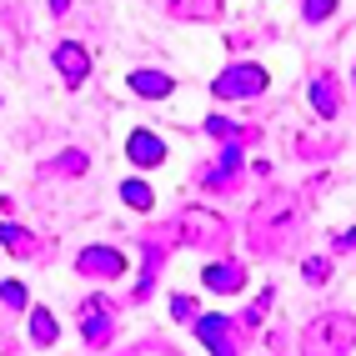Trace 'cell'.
Here are the masks:
<instances>
[{"label": "cell", "instance_id": "6da1fadb", "mask_svg": "<svg viewBox=\"0 0 356 356\" xmlns=\"http://www.w3.org/2000/svg\"><path fill=\"white\" fill-rule=\"evenodd\" d=\"M81 271H90V276H121L126 271V256L111 251V246H86L81 251Z\"/></svg>", "mask_w": 356, "mask_h": 356}, {"label": "cell", "instance_id": "7a4b0ae2", "mask_svg": "<svg viewBox=\"0 0 356 356\" xmlns=\"http://www.w3.org/2000/svg\"><path fill=\"white\" fill-rule=\"evenodd\" d=\"M256 90H266V76H261V70H226L216 81V96H256Z\"/></svg>", "mask_w": 356, "mask_h": 356}, {"label": "cell", "instance_id": "3957f363", "mask_svg": "<svg viewBox=\"0 0 356 356\" xmlns=\"http://www.w3.org/2000/svg\"><path fill=\"white\" fill-rule=\"evenodd\" d=\"M126 156L136 161V165H156L161 156H165V146L151 136V131H131V140H126Z\"/></svg>", "mask_w": 356, "mask_h": 356}, {"label": "cell", "instance_id": "277c9868", "mask_svg": "<svg viewBox=\"0 0 356 356\" xmlns=\"http://www.w3.org/2000/svg\"><path fill=\"white\" fill-rule=\"evenodd\" d=\"M56 65H60V76H65L70 86H81L86 70H90V56L81 51V45H60V51H56Z\"/></svg>", "mask_w": 356, "mask_h": 356}, {"label": "cell", "instance_id": "5b68a950", "mask_svg": "<svg viewBox=\"0 0 356 356\" xmlns=\"http://www.w3.org/2000/svg\"><path fill=\"white\" fill-rule=\"evenodd\" d=\"M131 90H140V96H171V76H156V70H131Z\"/></svg>", "mask_w": 356, "mask_h": 356}, {"label": "cell", "instance_id": "8992f818", "mask_svg": "<svg viewBox=\"0 0 356 356\" xmlns=\"http://www.w3.org/2000/svg\"><path fill=\"white\" fill-rule=\"evenodd\" d=\"M196 331L206 337V346H211V351H231V341H226V316H201V321H196Z\"/></svg>", "mask_w": 356, "mask_h": 356}, {"label": "cell", "instance_id": "52a82bcc", "mask_svg": "<svg viewBox=\"0 0 356 356\" xmlns=\"http://www.w3.org/2000/svg\"><path fill=\"white\" fill-rule=\"evenodd\" d=\"M106 312H111V301H86V337L90 341H106Z\"/></svg>", "mask_w": 356, "mask_h": 356}, {"label": "cell", "instance_id": "ba28073f", "mask_svg": "<svg viewBox=\"0 0 356 356\" xmlns=\"http://www.w3.org/2000/svg\"><path fill=\"white\" fill-rule=\"evenodd\" d=\"M206 286L211 291H236V286H241V266H211L206 271Z\"/></svg>", "mask_w": 356, "mask_h": 356}, {"label": "cell", "instance_id": "9c48e42d", "mask_svg": "<svg viewBox=\"0 0 356 356\" xmlns=\"http://www.w3.org/2000/svg\"><path fill=\"white\" fill-rule=\"evenodd\" d=\"M121 196H126V206H136V211H151V186L146 181H121Z\"/></svg>", "mask_w": 356, "mask_h": 356}, {"label": "cell", "instance_id": "30bf717a", "mask_svg": "<svg viewBox=\"0 0 356 356\" xmlns=\"http://www.w3.org/2000/svg\"><path fill=\"white\" fill-rule=\"evenodd\" d=\"M31 337H35L40 346H51V341H56V321L45 316V312H35V316H31Z\"/></svg>", "mask_w": 356, "mask_h": 356}, {"label": "cell", "instance_id": "8fae6325", "mask_svg": "<svg viewBox=\"0 0 356 356\" xmlns=\"http://www.w3.org/2000/svg\"><path fill=\"white\" fill-rule=\"evenodd\" d=\"M331 10H337V0H306V20H321Z\"/></svg>", "mask_w": 356, "mask_h": 356}, {"label": "cell", "instance_id": "7c38bea8", "mask_svg": "<svg viewBox=\"0 0 356 356\" xmlns=\"http://www.w3.org/2000/svg\"><path fill=\"white\" fill-rule=\"evenodd\" d=\"M0 241H6V246H15V251H31V241H26V236H20L15 226H0Z\"/></svg>", "mask_w": 356, "mask_h": 356}, {"label": "cell", "instance_id": "4fadbf2b", "mask_svg": "<svg viewBox=\"0 0 356 356\" xmlns=\"http://www.w3.org/2000/svg\"><path fill=\"white\" fill-rule=\"evenodd\" d=\"M0 296H6L10 306H26V286H20V281H6V286H0Z\"/></svg>", "mask_w": 356, "mask_h": 356}, {"label": "cell", "instance_id": "5bb4252c", "mask_svg": "<svg viewBox=\"0 0 356 356\" xmlns=\"http://www.w3.org/2000/svg\"><path fill=\"white\" fill-rule=\"evenodd\" d=\"M65 6H70V0H51V10H56V15H60V10H65Z\"/></svg>", "mask_w": 356, "mask_h": 356}]
</instances>
